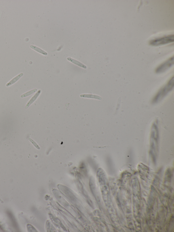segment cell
I'll return each mask as SVG.
<instances>
[{
	"label": "cell",
	"mask_w": 174,
	"mask_h": 232,
	"mask_svg": "<svg viewBox=\"0 0 174 232\" xmlns=\"http://www.w3.org/2000/svg\"><path fill=\"white\" fill-rule=\"evenodd\" d=\"M174 35H170L152 40L150 41V44L152 46H159L174 42Z\"/></svg>",
	"instance_id": "3957f363"
},
{
	"label": "cell",
	"mask_w": 174,
	"mask_h": 232,
	"mask_svg": "<svg viewBox=\"0 0 174 232\" xmlns=\"http://www.w3.org/2000/svg\"><path fill=\"white\" fill-rule=\"evenodd\" d=\"M174 77L173 76L168 81L167 84L160 89L153 100V103H156L161 101L168 93L174 89Z\"/></svg>",
	"instance_id": "7a4b0ae2"
},
{
	"label": "cell",
	"mask_w": 174,
	"mask_h": 232,
	"mask_svg": "<svg viewBox=\"0 0 174 232\" xmlns=\"http://www.w3.org/2000/svg\"><path fill=\"white\" fill-rule=\"evenodd\" d=\"M30 47H31V49L35 50V51H37V52H38L42 54L45 56L47 55V53L46 52L44 51L43 50L40 49V48H39V47H37V46H34V45H31V46H30Z\"/></svg>",
	"instance_id": "9c48e42d"
},
{
	"label": "cell",
	"mask_w": 174,
	"mask_h": 232,
	"mask_svg": "<svg viewBox=\"0 0 174 232\" xmlns=\"http://www.w3.org/2000/svg\"><path fill=\"white\" fill-rule=\"evenodd\" d=\"M23 75H24V74H23V73H21V74L18 75L17 76L13 78L9 82L6 84V87H9V86H10L11 85H12V84H14V83H15L16 81H17Z\"/></svg>",
	"instance_id": "52a82bcc"
},
{
	"label": "cell",
	"mask_w": 174,
	"mask_h": 232,
	"mask_svg": "<svg viewBox=\"0 0 174 232\" xmlns=\"http://www.w3.org/2000/svg\"><path fill=\"white\" fill-rule=\"evenodd\" d=\"M159 131L157 123L154 122L152 126L151 132L150 152L152 156L156 158L159 147Z\"/></svg>",
	"instance_id": "6da1fadb"
},
{
	"label": "cell",
	"mask_w": 174,
	"mask_h": 232,
	"mask_svg": "<svg viewBox=\"0 0 174 232\" xmlns=\"http://www.w3.org/2000/svg\"><path fill=\"white\" fill-rule=\"evenodd\" d=\"M41 92V90H39L35 94V95L31 98V100H30L29 102H28L27 104L26 105L25 107L26 109L28 108L33 103V102L36 101V99H37L38 97H39V96Z\"/></svg>",
	"instance_id": "5b68a950"
},
{
	"label": "cell",
	"mask_w": 174,
	"mask_h": 232,
	"mask_svg": "<svg viewBox=\"0 0 174 232\" xmlns=\"http://www.w3.org/2000/svg\"><path fill=\"white\" fill-rule=\"evenodd\" d=\"M37 91V89H36L31 90L27 92L26 93L22 95L21 96V98H24V97H27V96L33 94V93L36 92Z\"/></svg>",
	"instance_id": "30bf717a"
},
{
	"label": "cell",
	"mask_w": 174,
	"mask_h": 232,
	"mask_svg": "<svg viewBox=\"0 0 174 232\" xmlns=\"http://www.w3.org/2000/svg\"><path fill=\"white\" fill-rule=\"evenodd\" d=\"M80 97L83 98H93L98 100H101L102 99L99 96L92 94H82L80 95Z\"/></svg>",
	"instance_id": "ba28073f"
},
{
	"label": "cell",
	"mask_w": 174,
	"mask_h": 232,
	"mask_svg": "<svg viewBox=\"0 0 174 232\" xmlns=\"http://www.w3.org/2000/svg\"><path fill=\"white\" fill-rule=\"evenodd\" d=\"M174 58L173 56L159 65L156 68L155 72L158 74L164 73L174 65Z\"/></svg>",
	"instance_id": "277c9868"
},
{
	"label": "cell",
	"mask_w": 174,
	"mask_h": 232,
	"mask_svg": "<svg viewBox=\"0 0 174 232\" xmlns=\"http://www.w3.org/2000/svg\"><path fill=\"white\" fill-rule=\"evenodd\" d=\"M67 59L68 61L71 62L73 63L76 65H77L78 66L80 67L83 68H85V69H86V68H87V67L86 66L83 64L82 63L79 62V61L75 60V59H73V58H71V57L67 58Z\"/></svg>",
	"instance_id": "8992f818"
}]
</instances>
